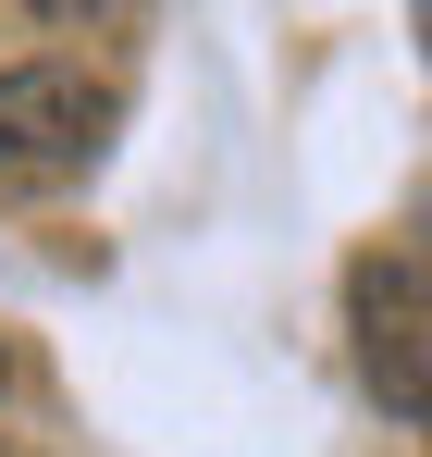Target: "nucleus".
<instances>
[{"mask_svg":"<svg viewBox=\"0 0 432 457\" xmlns=\"http://www.w3.org/2000/svg\"><path fill=\"white\" fill-rule=\"evenodd\" d=\"M112 124H124V99L87 75V62H12L0 75V186H74L87 161L112 149Z\"/></svg>","mask_w":432,"mask_h":457,"instance_id":"nucleus-1","label":"nucleus"},{"mask_svg":"<svg viewBox=\"0 0 432 457\" xmlns=\"http://www.w3.org/2000/svg\"><path fill=\"white\" fill-rule=\"evenodd\" d=\"M346 309H359V359H370V383H383V408L420 420V395H432V371H420V260H408V247H395V260H359Z\"/></svg>","mask_w":432,"mask_h":457,"instance_id":"nucleus-2","label":"nucleus"},{"mask_svg":"<svg viewBox=\"0 0 432 457\" xmlns=\"http://www.w3.org/2000/svg\"><path fill=\"white\" fill-rule=\"evenodd\" d=\"M37 12H50V25H74V37H112L137 0H37Z\"/></svg>","mask_w":432,"mask_h":457,"instance_id":"nucleus-3","label":"nucleus"},{"mask_svg":"<svg viewBox=\"0 0 432 457\" xmlns=\"http://www.w3.org/2000/svg\"><path fill=\"white\" fill-rule=\"evenodd\" d=\"M0 457H25V445H0Z\"/></svg>","mask_w":432,"mask_h":457,"instance_id":"nucleus-4","label":"nucleus"},{"mask_svg":"<svg viewBox=\"0 0 432 457\" xmlns=\"http://www.w3.org/2000/svg\"><path fill=\"white\" fill-rule=\"evenodd\" d=\"M0 371H12V359H0Z\"/></svg>","mask_w":432,"mask_h":457,"instance_id":"nucleus-5","label":"nucleus"}]
</instances>
